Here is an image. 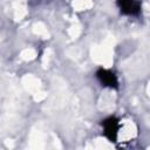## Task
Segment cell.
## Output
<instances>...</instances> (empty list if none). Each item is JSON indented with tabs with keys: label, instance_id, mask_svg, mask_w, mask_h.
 <instances>
[{
	"label": "cell",
	"instance_id": "1",
	"mask_svg": "<svg viewBox=\"0 0 150 150\" xmlns=\"http://www.w3.org/2000/svg\"><path fill=\"white\" fill-rule=\"evenodd\" d=\"M101 128L103 136L111 143H116L118 138V132L121 129L120 118L116 116H108L101 121Z\"/></svg>",
	"mask_w": 150,
	"mask_h": 150
},
{
	"label": "cell",
	"instance_id": "2",
	"mask_svg": "<svg viewBox=\"0 0 150 150\" xmlns=\"http://www.w3.org/2000/svg\"><path fill=\"white\" fill-rule=\"evenodd\" d=\"M95 76L97 79V81L100 82V84L104 88H110V89H115L117 90L120 88V82H118V77L117 75L110 70V69H107V68H103V67H100L96 73H95Z\"/></svg>",
	"mask_w": 150,
	"mask_h": 150
},
{
	"label": "cell",
	"instance_id": "3",
	"mask_svg": "<svg viewBox=\"0 0 150 150\" xmlns=\"http://www.w3.org/2000/svg\"><path fill=\"white\" fill-rule=\"evenodd\" d=\"M116 6L122 15L139 16L142 4L139 0H116Z\"/></svg>",
	"mask_w": 150,
	"mask_h": 150
}]
</instances>
